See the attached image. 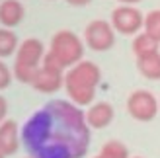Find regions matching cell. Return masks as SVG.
<instances>
[{"label": "cell", "instance_id": "1", "mask_svg": "<svg viewBox=\"0 0 160 158\" xmlns=\"http://www.w3.org/2000/svg\"><path fill=\"white\" fill-rule=\"evenodd\" d=\"M22 143L33 158H82L90 145L84 111L70 100H53L22 127Z\"/></svg>", "mask_w": 160, "mask_h": 158}, {"label": "cell", "instance_id": "16", "mask_svg": "<svg viewBox=\"0 0 160 158\" xmlns=\"http://www.w3.org/2000/svg\"><path fill=\"white\" fill-rule=\"evenodd\" d=\"M102 156L106 158H129V148H127V145H123L121 141H108L106 145L102 146L100 151Z\"/></svg>", "mask_w": 160, "mask_h": 158}, {"label": "cell", "instance_id": "5", "mask_svg": "<svg viewBox=\"0 0 160 158\" xmlns=\"http://www.w3.org/2000/svg\"><path fill=\"white\" fill-rule=\"evenodd\" d=\"M31 88L41 94H55L65 86V68L59 67L49 55L45 53L43 62L39 65L37 72L31 80Z\"/></svg>", "mask_w": 160, "mask_h": 158}, {"label": "cell", "instance_id": "9", "mask_svg": "<svg viewBox=\"0 0 160 158\" xmlns=\"http://www.w3.org/2000/svg\"><path fill=\"white\" fill-rule=\"evenodd\" d=\"M115 117V109L109 101H96V104H90L88 111L84 113L86 125L90 129H106L111 125Z\"/></svg>", "mask_w": 160, "mask_h": 158}, {"label": "cell", "instance_id": "3", "mask_svg": "<svg viewBox=\"0 0 160 158\" xmlns=\"http://www.w3.org/2000/svg\"><path fill=\"white\" fill-rule=\"evenodd\" d=\"M45 45L37 37H28L18 45V51L14 55V67L12 74L22 84H31L33 76L37 72L39 65L43 62L45 57Z\"/></svg>", "mask_w": 160, "mask_h": 158}, {"label": "cell", "instance_id": "14", "mask_svg": "<svg viewBox=\"0 0 160 158\" xmlns=\"http://www.w3.org/2000/svg\"><path fill=\"white\" fill-rule=\"evenodd\" d=\"M142 29H145V33L150 35L156 43H160V8L158 10H150L148 14H145Z\"/></svg>", "mask_w": 160, "mask_h": 158}, {"label": "cell", "instance_id": "11", "mask_svg": "<svg viewBox=\"0 0 160 158\" xmlns=\"http://www.w3.org/2000/svg\"><path fill=\"white\" fill-rule=\"evenodd\" d=\"M26 18V6L22 0H0V26L18 27Z\"/></svg>", "mask_w": 160, "mask_h": 158}, {"label": "cell", "instance_id": "21", "mask_svg": "<svg viewBox=\"0 0 160 158\" xmlns=\"http://www.w3.org/2000/svg\"><path fill=\"white\" fill-rule=\"evenodd\" d=\"M0 158H6V154L2 152V148H0Z\"/></svg>", "mask_w": 160, "mask_h": 158}, {"label": "cell", "instance_id": "20", "mask_svg": "<svg viewBox=\"0 0 160 158\" xmlns=\"http://www.w3.org/2000/svg\"><path fill=\"white\" fill-rule=\"evenodd\" d=\"M121 4H129V6H137L139 2H142V0H119Z\"/></svg>", "mask_w": 160, "mask_h": 158}, {"label": "cell", "instance_id": "23", "mask_svg": "<svg viewBox=\"0 0 160 158\" xmlns=\"http://www.w3.org/2000/svg\"><path fill=\"white\" fill-rule=\"evenodd\" d=\"M133 158H142V156H133Z\"/></svg>", "mask_w": 160, "mask_h": 158}, {"label": "cell", "instance_id": "19", "mask_svg": "<svg viewBox=\"0 0 160 158\" xmlns=\"http://www.w3.org/2000/svg\"><path fill=\"white\" fill-rule=\"evenodd\" d=\"M92 0H67V4L70 6H76V8H82V6H88Z\"/></svg>", "mask_w": 160, "mask_h": 158}, {"label": "cell", "instance_id": "8", "mask_svg": "<svg viewBox=\"0 0 160 158\" xmlns=\"http://www.w3.org/2000/svg\"><path fill=\"white\" fill-rule=\"evenodd\" d=\"M142 22H145V14H142L137 6L121 4L111 12V26H113L115 33L121 35H137L142 29Z\"/></svg>", "mask_w": 160, "mask_h": 158}, {"label": "cell", "instance_id": "24", "mask_svg": "<svg viewBox=\"0 0 160 158\" xmlns=\"http://www.w3.org/2000/svg\"><path fill=\"white\" fill-rule=\"evenodd\" d=\"M28 158H33V156H28Z\"/></svg>", "mask_w": 160, "mask_h": 158}, {"label": "cell", "instance_id": "25", "mask_svg": "<svg viewBox=\"0 0 160 158\" xmlns=\"http://www.w3.org/2000/svg\"><path fill=\"white\" fill-rule=\"evenodd\" d=\"M158 106H160V101H158Z\"/></svg>", "mask_w": 160, "mask_h": 158}, {"label": "cell", "instance_id": "15", "mask_svg": "<svg viewBox=\"0 0 160 158\" xmlns=\"http://www.w3.org/2000/svg\"><path fill=\"white\" fill-rule=\"evenodd\" d=\"M158 45L160 43H156L152 37L147 35L145 31H142V33H137L135 39H133V53L137 55V57H141V55H147L150 51H156Z\"/></svg>", "mask_w": 160, "mask_h": 158}, {"label": "cell", "instance_id": "4", "mask_svg": "<svg viewBox=\"0 0 160 158\" xmlns=\"http://www.w3.org/2000/svg\"><path fill=\"white\" fill-rule=\"evenodd\" d=\"M84 41L80 39L74 31L70 29H59L57 33L51 37L49 51L47 55L62 68H70L72 65L80 62L84 59Z\"/></svg>", "mask_w": 160, "mask_h": 158}, {"label": "cell", "instance_id": "12", "mask_svg": "<svg viewBox=\"0 0 160 158\" xmlns=\"http://www.w3.org/2000/svg\"><path fill=\"white\" fill-rule=\"evenodd\" d=\"M137 68L147 80H160V49L137 57Z\"/></svg>", "mask_w": 160, "mask_h": 158}, {"label": "cell", "instance_id": "13", "mask_svg": "<svg viewBox=\"0 0 160 158\" xmlns=\"http://www.w3.org/2000/svg\"><path fill=\"white\" fill-rule=\"evenodd\" d=\"M18 45H20V39L10 27H0V59H8L16 55Z\"/></svg>", "mask_w": 160, "mask_h": 158}, {"label": "cell", "instance_id": "22", "mask_svg": "<svg viewBox=\"0 0 160 158\" xmlns=\"http://www.w3.org/2000/svg\"><path fill=\"white\" fill-rule=\"evenodd\" d=\"M94 158H106V156H102V154H98V156H94Z\"/></svg>", "mask_w": 160, "mask_h": 158}, {"label": "cell", "instance_id": "2", "mask_svg": "<svg viewBox=\"0 0 160 158\" xmlns=\"http://www.w3.org/2000/svg\"><path fill=\"white\" fill-rule=\"evenodd\" d=\"M102 80V70L92 61H80L65 70V86L68 100L78 107L90 106Z\"/></svg>", "mask_w": 160, "mask_h": 158}, {"label": "cell", "instance_id": "10", "mask_svg": "<svg viewBox=\"0 0 160 158\" xmlns=\"http://www.w3.org/2000/svg\"><path fill=\"white\" fill-rule=\"evenodd\" d=\"M22 143V133H20V125L14 119H4L0 123V148L6 156H12L18 152Z\"/></svg>", "mask_w": 160, "mask_h": 158}, {"label": "cell", "instance_id": "18", "mask_svg": "<svg viewBox=\"0 0 160 158\" xmlns=\"http://www.w3.org/2000/svg\"><path fill=\"white\" fill-rule=\"evenodd\" d=\"M6 115H8V100L0 94V123L6 119Z\"/></svg>", "mask_w": 160, "mask_h": 158}, {"label": "cell", "instance_id": "7", "mask_svg": "<svg viewBox=\"0 0 160 158\" xmlns=\"http://www.w3.org/2000/svg\"><path fill=\"white\" fill-rule=\"evenodd\" d=\"M158 109H160L158 100L148 90H135L127 98V111H129L133 119H137L141 123L152 121L158 113Z\"/></svg>", "mask_w": 160, "mask_h": 158}, {"label": "cell", "instance_id": "6", "mask_svg": "<svg viewBox=\"0 0 160 158\" xmlns=\"http://www.w3.org/2000/svg\"><path fill=\"white\" fill-rule=\"evenodd\" d=\"M84 45L96 53L109 51L115 45V29L106 20H92L84 27Z\"/></svg>", "mask_w": 160, "mask_h": 158}, {"label": "cell", "instance_id": "17", "mask_svg": "<svg viewBox=\"0 0 160 158\" xmlns=\"http://www.w3.org/2000/svg\"><path fill=\"white\" fill-rule=\"evenodd\" d=\"M14 80V74H12V68L4 62V59H0V92L6 90L8 86L12 84Z\"/></svg>", "mask_w": 160, "mask_h": 158}]
</instances>
